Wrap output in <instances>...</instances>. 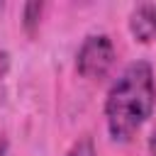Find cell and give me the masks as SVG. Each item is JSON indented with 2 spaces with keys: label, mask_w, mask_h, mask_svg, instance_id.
<instances>
[{
  "label": "cell",
  "mask_w": 156,
  "mask_h": 156,
  "mask_svg": "<svg viewBox=\"0 0 156 156\" xmlns=\"http://www.w3.org/2000/svg\"><path fill=\"white\" fill-rule=\"evenodd\" d=\"M129 32L141 44H149L156 37V5L154 2H139L129 12Z\"/></svg>",
  "instance_id": "3"
},
{
  "label": "cell",
  "mask_w": 156,
  "mask_h": 156,
  "mask_svg": "<svg viewBox=\"0 0 156 156\" xmlns=\"http://www.w3.org/2000/svg\"><path fill=\"white\" fill-rule=\"evenodd\" d=\"M5 154H7V139L0 136V156H5Z\"/></svg>",
  "instance_id": "7"
},
{
  "label": "cell",
  "mask_w": 156,
  "mask_h": 156,
  "mask_svg": "<svg viewBox=\"0 0 156 156\" xmlns=\"http://www.w3.org/2000/svg\"><path fill=\"white\" fill-rule=\"evenodd\" d=\"M149 156H156V127L151 129V136H149Z\"/></svg>",
  "instance_id": "6"
},
{
  "label": "cell",
  "mask_w": 156,
  "mask_h": 156,
  "mask_svg": "<svg viewBox=\"0 0 156 156\" xmlns=\"http://www.w3.org/2000/svg\"><path fill=\"white\" fill-rule=\"evenodd\" d=\"M66 156H98V151H95V144L90 136H80L78 141H73V146L68 149Z\"/></svg>",
  "instance_id": "5"
},
{
  "label": "cell",
  "mask_w": 156,
  "mask_h": 156,
  "mask_svg": "<svg viewBox=\"0 0 156 156\" xmlns=\"http://www.w3.org/2000/svg\"><path fill=\"white\" fill-rule=\"evenodd\" d=\"M156 107V80L149 61L124 66L105 98V122L115 141H129Z\"/></svg>",
  "instance_id": "1"
},
{
  "label": "cell",
  "mask_w": 156,
  "mask_h": 156,
  "mask_svg": "<svg viewBox=\"0 0 156 156\" xmlns=\"http://www.w3.org/2000/svg\"><path fill=\"white\" fill-rule=\"evenodd\" d=\"M41 12H44V2H27L24 7H22V24H24V29L32 34L37 27H39V20H41Z\"/></svg>",
  "instance_id": "4"
},
{
  "label": "cell",
  "mask_w": 156,
  "mask_h": 156,
  "mask_svg": "<svg viewBox=\"0 0 156 156\" xmlns=\"http://www.w3.org/2000/svg\"><path fill=\"white\" fill-rule=\"evenodd\" d=\"M2 7H5V5H2V2H0V12H2Z\"/></svg>",
  "instance_id": "8"
},
{
  "label": "cell",
  "mask_w": 156,
  "mask_h": 156,
  "mask_svg": "<svg viewBox=\"0 0 156 156\" xmlns=\"http://www.w3.org/2000/svg\"><path fill=\"white\" fill-rule=\"evenodd\" d=\"M117 51L110 34H88L76 54V71L88 80H100L115 66Z\"/></svg>",
  "instance_id": "2"
}]
</instances>
